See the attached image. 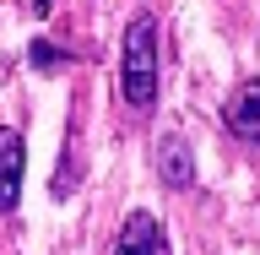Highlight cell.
I'll use <instances>...</instances> for the list:
<instances>
[{
  "mask_svg": "<svg viewBox=\"0 0 260 255\" xmlns=\"http://www.w3.org/2000/svg\"><path fill=\"white\" fill-rule=\"evenodd\" d=\"M119 98L136 114L157 103V16L136 11L125 27V49H119Z\"/></svg>",
  "mask_w": 260,
  "mask_h": 255,
  "instance_id": "6da1fadb",
  "label": "cell"
},
{
  "mask_svg": "<svg viewBox=\"0 0 260 255\" xmlns=\"http://www.w3.org/2000/svg\"><path fill=\"white\" fill-rule=\"evenodd\" d=\"M157 179L168 185V190H190L195 185V152H190V136H179V130H168V136H157Z\"/></svg>",
  "mask_w": 260,
  "mask_h": 255,
  "instance_id": "7a4b0ae2",
  "label": "cell"
},
{
  "mask_svg": "<svg viewBox=\"0 0 260 255\" xmlns=\"http://www.w3.org/2000/svg\"><path fill=\"white\" fill-rule=\"evenodd\" d=\"M222 125L239 136V141L260 147V81H244L239 93L228 98V109H222Z\"/></svg>",
  "mask_w": 260,
  "mask_h": 255,
  "instance_id": "3957f363",
  "label": "cell"
},
{
  "mask_svg": "<svg viewBox=\"0 0 260 255\" xmlns=\"http://www.w3.org/2000/svg\"><path fill=\"white\" fill-rule=\"evenodd\" d=\"M114 255H162V228L152 212H130L119 239H114Z\"/></svg>",
  "mask_w": 260,
  "mask_h": 255,
  "instance_id": "277c9868",
  "label": "cell"
},
{
  "mask_svg": "<svg viewBox=\"0 0 260 255\" xmlns=\"http://www.w3.org/2000/svg\"><path fill=\"white\" fill-rule=\"evenodd\" d=\"M22 163H27V141L0 136V212H16L22 201Z\"/></svg>",
  "mask_w": 260,
  "mask_h": 255,
  "instance_id": "5b68a950",
  "label": "cell"
},
{
  "mask_svg": "<svg viewBox=\"0 0 260 255\" xmlns=\"http://www.w3.org/2000/svg\"><path fill=\"white\" fill-rule=\"evenodd\" d=\"M27 60L38 65V71H44V65H65V54H60V49H54V44H44V38H38V44L27 49Z\"/></svg>",
  "mask_w": 260,
  "mask_h": 255,
  "instance_id": "8992f818",
  "label": "cell"
},
{
  "mask_svg": "<svg viewBox=\"0 0 260 255\" xmlns=\"http://www.w3.org/2000/svg\"><path fill=\"white\" fill-rule=\"evenodd\" d=\"M54 11V0H32V16H49Z\"/></svg>",
  "mask_w": 260,
  "mask_h": 255,
  "instance_id": "52a82bcc",
  "label": "cell"
}]
</instances>
